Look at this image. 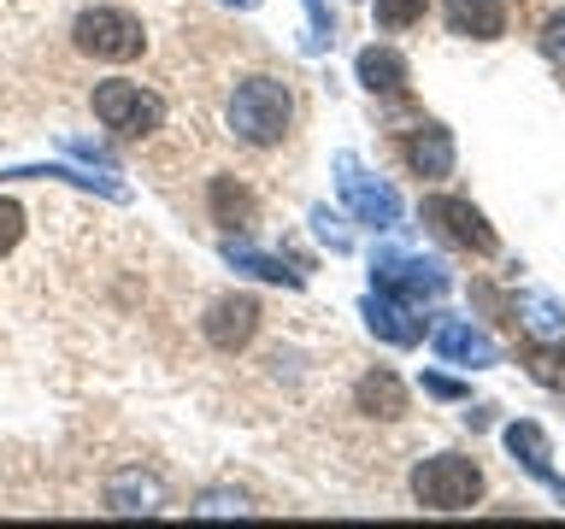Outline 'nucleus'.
Segmentation results:
<instances>
[{"label":"nucleus","instance_id":"nucleus-1","mask_svg":"<svg viewBox=\"0 0 565 529\" xmlns=\"http://www.w3.org/2000/svg\"><path fill=\"white\" fill-rule=\"evenodd\" d=\"M289 118H295V100H289V83H277V77H247L230 95V130L247 148H277L289 136Z\"/></svg>","mask_w":565,"mask_h":529},{"label":"nucleus","instance_id":"nucleus-2","mask_svg":"<svg viewBox=\"0 0 565 529\" xmlns=\"http://www.w3.org/2000/svg\"><path fill=\"white\" fill-rule=\"evenodd\" d=\"M413 494H418V506H430V511H466L477 494H483V471L459 453H436L413 471Z\"/></svg>","mask_w":565,"mask_h":529},{"label":"nucleus","instance_id":"nucleus-3","mask_svg":"<svg viewBox=\"0 0 565 529\" xmlns=\"http://www.w3.org/2000/svg\"><path fill=\"white\" fill-rule=\"evenodd\" d=\"M71 42H77V53H88V60H136L141 47H148V35H141V24L130 12H118V7H88L77 24H71Z\"/></svg>","mask_w":565,"mask_h":529},{"label":"nucleus","instance_id":"nucleus-4","mask_svg":"<svg viewBox=\"0 0 565 529\" xmlns=\"http://www.w3.org/2000/svg\"><path fill=\"white\" fill-rule=\"evenodd\" d=\"M448 264L436 259H418V253H377L371 259V289L377 294H395L406 306H424V300L448 294Z\"/></svg>","mask_w":565,"mask_h":529},{"label":"nucleus","instance_id":"nucleus-5","mask_svg":"<svg viewBox=\"0 0 565 529\" xmlns=\"http://www.w3.org/2000/svg\"><path fill=\"white\" fill-rule=\"evenodd\" d=\"M95 118L106 123V130H118V136H153L159 123H166V100L148 95L141 83H100L95 88Z\"/></svg>","mask_w":565,"mask_h":529},{"label":"nucleus","instance_id":"nucleus-6","mask_svg":"<svg viewBox=\"0 0 565 529\" xmlns=\"http://www.w3.org/2000/svg\"><path fill=\"white\" fill-rule=\"evenodd\" d=\"M335 188H342V201L360 224H371V229H395L401 224V194L388 183H377L371 171H360L353 153H335Z\"/></svg>","mask_w":565,"mask_h":529},{"label":"nucleus","instance_id":"nucleus-7","mask_svg":"<svg viewBox=\"0 0 565 529\" xmlns=\"http://www.w3.org/2000/svg\"><path fill=\"white\" fill-rule=\"evenodd\" d=\"M424 218H430L448 241L471 247V253H494V247H501L483 212H477L471 201H454V194H430V201H424Z\"/></svg>","mask_w":565,"mask_h":529},{"label":"nucleus","instance_id":"nucleus-8","mask_svg":"<svg viewBox=\"0 0 565 529\" xmlns=\"http://www.w3.org/2000/svg\"><path fill=\"white\" fill-rule=\"evenodd\" d=\"M206 342L218 347V353H236L254 342V330H259V300L254 294H224V300H212L206 306Z\"/></svg>","mask_w":565,"mask_h":529},{"label":"nucleus","instance_id":"nucleus-9","mask_svg":"<svg viewBox=\"0 0 565 529\" xmlns=\"http://www.w3.org/2000/svg\"><path fill=\"white\" fill-rule=\"evenodd\" d=\"M436 353H441L448 365H471V370H489L494 359H501V347H494L477 324H466V317L436 324Z\"/></svg>","mask_w":565,"mask_h":529},{"label":"nucleus","instance_id":"nucleus-10","mask_svg":"<svg viewBox=\"0 0 565 529\" xmlns=\"http://www.w3.org/2000/svg\"><path fill=\"white\" fill-rule=\"evenodd\" d=\"M507 453L519 458V465L536 476V483H547L559 494V506H565V476L554 471V453H547V435L536 430V423H507Z\"/></svg>","mask_w":565,"mask_h":529},{"label":"nucleus","instance_id":"nucleus-11","mask_svg":"<svg viewBox=\"0 0 565 529\" xmlns=\"http://www.w3.org/2000/svg\"><path fill=\"white\" fill-rule=\"evenodd\" d=\"M406 165H413L424 183L448 176L454 171V136L441 130V123H413V136H406Z\"/></svg>","mask_w":565,"mask_h":529},{"label":"nucleus","instance_id":"nucleus-12","mask_svg":"<svg viewBox=\"0 0 565 529\" xmlns=\"http://www.w3.org/2000/svg\"><path fill=\"white\" fill-rule=\"evenodd\" d=\"M365 324H371V335H383V342H395V347H413L418 335H424V324L413 317V306H406V300H395V294H377V289L365 294Z\"/></svg>","mask_w":565,"mask_h":529},{"label":"nucleus","instance_id":"nucleus-13","mask_svg":"<svg viewBox=\"0 0 565 529\" xmlns=\"http://www.w3.org/2000/svg\"><path fill=\"white\" fill-rule=\"evenodd\" d=\"M353 71H360V83L371 88V95H383V100H401L406 95V60H401L395 47H365Z\"/></svg>","mask_w":565,"mask_h":529},{"label":"nucleus","instance_id":"nucleus-14","mask_svg":"<svg viewBox=\"0 0 565 529\" xmlns=\"http://www.w3.org/2000/svg\"><path fill=\"white\" fill-rule=\"evenodd\" d=\"M353 406H360L365 418H401L406 388H401L395 370H371V377H360V388H353Z\"/></svg>","mask_w":565,"mask_h":529},{"label":"nucleus","instance_id":"nucleus-15","mask_svg":"<svg viewBox=\"0 0 565 529\" xmlns=\"http://www.w3.org/2000/svg\"><path fill=\"white\" fill-rule=\"evenodd\" d=\"M448 24H454V35L494 42L507 30V12H501V0H448Z\"/></svg>","mask_w":565,"mask_h":529},{"label":"nucleus","instance_id":"nucleus-16","mask_svg":"<svg viewBox=\"0 0 565 529\" xmlns=\"http://www.w3.org/2000/svg\"><path fill=\"white\" fill-rule=\"evenodd\" d=\"M224 259L236 264V271L259 277V282H282V289H300V271H289V264H282V259L259 253V247H247V241H224Z\"/></svg>","mask_w":565,"mask_h":529},{"label":"nucleus","instance_id":"nucleus-17","mask_svg":"<svg viewBox=\"0 0 565 529\" xmlns=\"http://www.w3.org/2000/svg\"><path fill=\"white\" fill-rule=\"evenodd\" d=\"M512 312L524 317V330L536 335V342H559V335H565V312H559L547 294H536V289H519V300H512Z\"/></svg>","mask_w":565,"mask_h":529},{"label":"nucleus","instance_id":"nucleus-18","mask_svg":"<svg viewBox=\"0 0 565 529\" xmlns=\"http://www.w3.org/2000/svg\"><path fill=\"white\" fill-rule=\"evenodd\" d=\"M159 500H166V488H159L153 476H141V471L118 476V483L106 488V506L124 511V518H130V511H159Z\"/></svg>","mask_w":565,"mask_h":529},{"label":"nucleus","instance_id":"nucleus-19","mask_svg":"<svg viewBox=\"0 0 565 529\" xmlns=\"http://www.w3.org/2000/svg\"><path fill=\"white\" fill-rule=\"evenodd\" d=\"M212 224H224V229L254 224V194H247L236 176H218V183H212Z\"/></svg>","mask_w":565,"mask_h":529},{"label":"nucleus","instance_id":"nucleus-20","mask_svg":"<svg viewBox=\"0 0 565 529\" xmlns=\"http://www.w3.org/2000/svg\"><path fill=\"white\" fill-rule=\"evenodd\" d=\"M524 370L536 377L542 388H565V353L554 342H536V347H524Z\"/></svg>","mask_w":565,"mask_h":529},{"label":"nucleus","instance_id":"nucleus-21","mask_svg":"<svg viewBox=\"0 0 565 529\" xmlns=\"http://www.w3.org/2000/svg\"><path fill=\"white\" fill-rule=\"evenodd\" d=\"M371 7H377V24L383 30H406V24H418V18H424L430 0H371Z\"/></svg>","mask_w":565,"mask_h":529},{"label":"nucleus","instance_id":"nucleus-22","mask_svg":"<svg viewBox=\"0 0 565 529\" xmlns=\"http://www.w3.org/2000/svg\"><path fill=\"white\" fill-rule=\"evenodd\" d=\"M230 511H236V518H247V500H242V494H201L194 518H230Z\"/></svg>","mask_w":565,"mask_h":529},{"label":"nucleus","instance_id":"nucleus-23","mask_svg":"<svg viewBox=\"0 0 565 529\" xmlns=\"http://www.w3.org/2000/svg\"><path fill=\"white\" fill-rule=\"evenodd\" d=\"M18 236H24V206H18V201H0V253H12Z\"/></svg>","mask_w":565,"mask_h":529},{"label":"nucleus","instance_id":"nucleus-24","mask_svg":"<svg viewBox=\"0 0 565 529\" xmlns=\"http://www.w3.org/2000/svg\"><path fill=\"white\" fill-rule=\"evenodd\" d=\"M542 53H547V60H559V65H565V12H559V18H547V24H542Z\"/></svg>","mask_w":565,"mask_h":529},{"label":"nucleus","instance_id":"nucleus-25","mask_svg":"<svg viewBox=\"0 0 565 529\" xmlns=\"http://www.w3.org/2000/svg\"><path fill=\"white\" fill-rule=\"evenodd\" d=\"M312 224H318V236H324V241L335 247V253H342V247H348V229H335V218H330V212H324V206H318V212H312Z\"/></svg>","mask_w":565,"mask_h":529},{"label":"nucleus","instance_id":"nucleus-26","mask_svg":"<svg viewBox=\"0 0 565 529\" xmlns=\"http://www.w3.org/2000/svg\"><path fill=\"white\" fill-rule=\"evenodd\" d=\"M424 395H436V400H459L466 388H459L454 377H424Z\"/></svg>","mask_w":565,"mask_h":529},{"label":"nucleus","instance_id":"nucleus-27","mask_svg":"<svg viewBox=\"0 0 565 529\" xmlns=\"http://www.w3.org/2000/svg\"><path fill=\"white\" fill-rule=\"evenodd\" d=\"M242 7H247V0H242Z\"/></svg>","mask_w":565,"mask_h":529}]
</instances>
